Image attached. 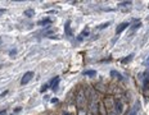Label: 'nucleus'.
Masks as SVG:
<instances>
[{"label":"nucleus","instance_id":"nucleus-17","mask_svg":"<svg viewBox=\"0 0 149 115\" xmlns=\"http://www.w3.org/2000/svg\"><path fill=\"white\" fill-rule=\"evenodd\" d=\"M86 36H89V30L82 31V32H81V35H80V37H81V39H84V37H86Z\"/></svg>","mask_w":149,"mask_h":115},{"label":"nucleus","instance_id":"nucleus-16","mask_svg":"<svg viewBox=\"0 0 149 115\" xmlns=\"http://www.w3.org/2000/svg\"><path fill=\"white\" fill-rule=\"evenodd\" d=\"M48 87H49L48 83H45V85H42V86H41V90H40V92H41V94H44V92L46 91V90H48Z\"/></svg>","mask_w":149,"mask_h":115},{"label":"nucleus","instance_id":"nucleus-28","mask_svg":"<svg viewBox=\"0 0 149 115\" xmlns=\"http://www.w3.org/2000/svg\"><path fill=\"white\" fill-rule=\"evenodd\" d=\"M148 90H149V86H148Z\"/></svg>","mask_w":149,"mask_h":115},{"label":"nucleus","instance_id":"nucleus-20","mask_svg":"<svg viewBox=\"0 0 149 115\" xmlns=\"http://www.w3.org/2000/svg\"><path fill=\"white\" fill-rule=\"evenodd\" d=\"M108 115H118L114 111V109H112V110H108Z\"/></svg>","mask_w":149,"mask_h":115},{"label":"nucleus","instance_id":"nucleus-22","mask_svg":"<svg viewBox=\"0 0 149 115\" xmlns=\"http://www.w3.org/2000/svg\"><path fill=\"white\" fill-rule=\"evenodd\" d=\"M15 54H17V50H15V49L10 50V52H9V55H10V56H13V55H15Z\"/></svg>","mask_w":149,"mask_h":115},{"label":"nucleus","instance_id":"nucleus-11","mask_svg":"<svg viewBox=\"0 0 149 115\" xmlns=\"http://www.w3.org/2000/svg\"><path fill=\"white\" fill-rule=\"evenodd\" d=\"M132 58H134V54H130L127 58H123L122 60H121V63H122V64H127V63H130V61L132 60Z\"/></svg>","mask_w":149,"mask_h":115},{"label":"nucleus","instance_id":"nucleus-7","mask_svg":"<svg viewBox=\"0 0 149 115\" xmlns=\"http://www.w3.org/2000/svg\"><path fill=\"white\" fill-rule=\"evenodd\" d=\"M58 86H59V77H55V78L52 81V90L53 91H57Z\"/></svg>","mask_w":149,"mask_h":115},{"label":"nucleus","instance_id":"nucleus-25","mask_svg":"<svg viewBox=\"0 0 149 115\" xmlns=\"http://www.w3.org/2000/svg\"><path fill=\"white\" fill-rule=\"evenodd\" d=\"M8 94V91H5V92H3V94L1 95H0V97H3V96H5V95H7Z\"/></svg>","mask_w":149,"mask_h":115},{"label":"nucleus","instance_id":"nucleus-15","mask_svg":"<svg viewBox=\"0 0 149 115\" xmlns=\"http://www.w3.org/2000/svg\"><path fill=\"white\" fill-rule=\"evenodd\" d=\"M138 110H139V104L135 105L134 109L131 110V113H130V115H138Z\"/></svg>","mask_w":149,"mask_h":115},{"label":"nucleus","instance_id":"nucleus-14","mask_svg":"<svg viewBox=\"0 0 149 115\" xmlns=\"http://www.w3.org/2000/svg\"><path fill=\"white\" fill-rule=\"evenodd\" d=\"M33 14H35L33 9H27V10H24V15H26V17H32Z\"/></svg>","mask_w":149,"mask_h":115},{"label":"nucleus","instance_id":"nucleus-23","mask_svg":"<svg viewBox=\"0 0 149 115\" xmlns=\"http://www.w3.org/2000/svg\"><path fill=\"white\" fill-rule=\"evenodd\" d=\"M0 115H7V109H4V110L0 111Z\"/></svg>","mask_w":149,"mask_h":115},{"label":"nucleus","instance_id":"nucleus-12","mask_svg":"<svg viewBox=\"0 0 149 115\" xmlns=\"http://www.w3.org/2000/svg\"><path fill=\"white\" fill-rule=\"evenodd\" d=\"M145 78H144V87L145 88H148V86H149V72H145Z\"/></svg>","mask_w":149,"mask_h":115},{"label":"nucleus","instance_id":"nucleus-18","mask_svg":"<svg viewBox=\"0 0 149 115\" xmlns=\"http://www.w3.org/2000/svg\"><path fill=\"white\" fill-rule=\"evenodd\" d=\"M109 24H111V22H105V23H103V24H100V26H99V28H100V30L107 28V27L109 26Z\"/></svg>","mask_w":149,"mask_h":115},{"label":"nucleus","instance_id":"nucleus-8","mask_svg":"<svg viewBox=\"0 0 149 115\" xmlns=\"http://www.w3.org/2000/svg\"><path fill=\"white\" fill-rule=\"evenodd\" d=\"M37 24H39V26H46L48 27L49 24H52V19L50 18H45V19H41V21L37 22Z\"/></svg>","mask_w":149,"mask_h":115},{"label":"nucleus","instance_id":"nucleus-24","mask_svg":"<svg viewBox=\"0 0 149 115\" xmlns=\"http://www.w3.org/2000/svg\"><path fill=\"white\" fill-rule=\"evenodd\" d=\"M52 102H53V104H55V102H58V98H52Z\"/></svg>","mask_w":149,"mask_h":115},{"label":"nucleus","instance_id":"nucleus-5","mask_svg":"<svg viewBox=\"0 0 149 115\" xmlns=\"http://www.w3.org/2000/svg\"><path fill=\"white\" fill-rule=\"evenodd\" d=\"M104 105L107 106L108 110H112V109H114V98L113 97H107L104 100Z\"/></svg>","mask_w":149,"mask_h":115},{"label":"nucleus","instance_id":"nucleus-13","mask_svg":"<svg viewBox=\"0 0 149 115\" xmlns=\"http://www.w3.org/2000/svg\"><path fill=\"white\" fill-rule=\"evenodd\" d=\"M140 26H141V22L140 21H135V23H134V26H132L131 27V30L132 31H135V30H138V28H140Z\"/></svg>","mask_w":149,"mask_h":115},{"label":"nucleus","instance_id":"nucleus-26","mask_svg":"<svg viewBox=\"0 0 149 115\" xmlns=\"http://www.w3.org/2000/svg\"><path fill=\"white\" fill-rule=\"evenodd\" d=\"M147 67H149V56H148V59H147Z\"/></svg>","mask_w":149,"mask_h":115},{"label":"nucleus","instance_id":"nucleus-2","mask_svg":"<svg viewBox=\"0 0 149 115\" xmlns=\"http://www.w3.org/2000/svg\"><path fill=\"white\" fill-rule=\"evenodd\" d=\"M33 78V72H27L23 74L22 79H21V85L22 86H26L27 83H30V81Z\"/></svg>","mask_w":149,"mask_h":115},{"label":"nucleus","instance_id":"nucleus-19","mask_svg":"<svg viewBox=\"0 0 149 115\" xmlns=\"http://www.w3.org/2000/svg\"><path fill=\"white\" fill-rule=\"evenodd\" d=\"M131 1H123V3H120V7H126V5H130Z\"/></svg>","mask_w":149,"mask_h":115},{"label":"nucleus","instance_id":"nucleus-4","mask_svg":"<svg viewBox=\"0 0 149 115\" xmlns=\"http://www.w3.org/2000/svg\"><path fill=\"white\" fill-rule=\"evenodd\" d=\"M129 26H130L129 22H122L121 24H118V27L116 28V35H120V33H122V31H125Z\"/></svg>","mask_w":149,"mask_h":115},{"label":"nucleus","instance_id":"nucleus-27","mask_svg":"<svg viewBox=\"0 0 149 115\" xmlns=\"http://www.w3.org/2000/svg\"><path fill=\"white\" fill-rule=\"evenodd\" d=\"M64 115H71L70 113H67V111H66V113H64Z\"/></svg>","mask_w":149,"mask_h":115},{"label":"nucleus","instance_id":"nucleus-1","mask_svg":"<svg viewBox=\"0 0 149 115\" xmlns=\"http://www.w3.org/2000/svg\"><path fill=\"white\" fill-rule=\"evenodd\" d=\"M85 102H86V97H85V91L81 88L77 91L76 95V106L79 107V110L85 107Z\"/></svg>","mask_w":149,"mask_h":115},{"label":"nucleus","instance_id":"nucleus-9","mask_svg":"<svg viewBox=\"0 0 149 115\" xmlns=\"http://www.w3.org/2000/svg\"><path fill=\"white\" fill-rule=\"evenodd\" d=\"M111 76L114 77V78H117L118 81H122V79H123V77L121 76V73H118L117 70H111Z\"/></svg>","mask_w":149,"mask_h":115},{"label":"nucleus","instance_id":"nucleus-10","mask_svg":"<svg viewBox=\"0 0 149 115\" xmlns=\"http://www.w3.org/2000/svg\"><path fill=\"white\" fill-rule=\"evenodd\" d=\"M82 74L86 77H95L97 76V72H95V70H84Z\"/></svg>","mask_w":149,"mask_h":115},{"label":"nucleus","instance_id":"nucleus-21","mask_svg":"<svg viewBox=\"0 0 149 115\" xmlns=\"http://www.w3.org/2000/svg\"><path fill=\"white\" fill-rule=\"evenodd\" d=\"M77 115H86L85 109H81V110H79V114H77Z\"/></svg>","mask_w":149,"mask_h":115},{"label":"nucleus","instance_id":"nucleus-3","mask_svg":"<svg viewBox=\"0 0 149 115\" xmlns=\"http://www.w3.org/2000/svg\"><path fill=\"white\" fill-rule=\"evenodd\" d=\"M114 111L117 114H122V111H123V104L118 98H114Z\"/></svg>","mask_w":149,"mask_h":115},{"label":"nucleus","instance_id":"nucleus-6","mask_svg":"<svg viewBox=\"0 0 149 115\" xmlns=\"http://www.w3.org/2000/svg\"><path fill=\"white\" fill-rule=\"evenodd\" d=\"M64 35L67 37H71L72 36V31H71V22L67 21L66 23H64Z\"/></svg>","mask_w":149,"mask_h":115}]
</instances>
